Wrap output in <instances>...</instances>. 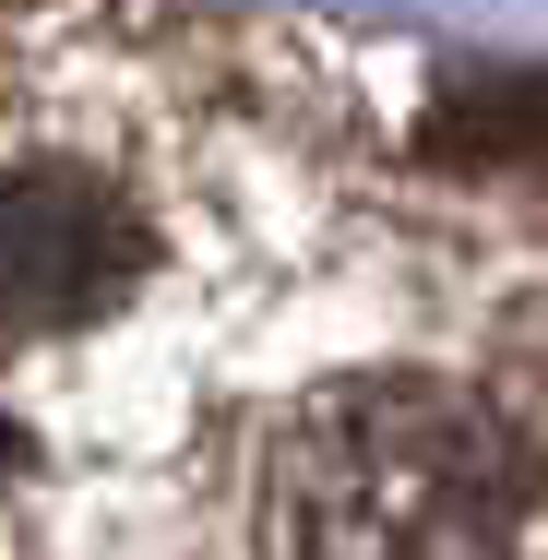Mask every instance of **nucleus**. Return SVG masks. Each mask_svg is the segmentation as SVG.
Masks as SVG:
<instances>
[{
	"label": "nucleus",
	"instance_id": "f257e3e1",
	"mask_svg": "<svg viewBox=\"0 0 548 560\" xmlns=\"http://www.w3.org/2000/svg\"><path fill=\"white\" fill-rule=\"evenodd\" d=\"M263 560H548V442L453 370H358L275 418Z\"/></svg>",
	"mask_w": 548,
	"mask_h": 560
},
{
	"label": "nucleus",
	"instance_id": "f03ea898",
	"mask_svg": "<svg viewBox=\"0 0 548 560\" xmlns=\"http://www.w3.org/2000/svg\"><path fill=\"white\" fill-rule=\"evenodd\" d=\"M155 275V226L84 155H12L0 167V335H84Z\"/></svg>",
	"mask_w": 548,
	"mask_h": 560
},
{
	"label": "nucleus",
	"instance_id": "7ed1b4c3",
	"mask_svg": "<svg viewBox=\"0 0 548 560\" xmlns=\"http://www.w3.org/2000/svg\"><path fill=\"white\" fill-rule=\"evenodd\" d=\"M430 155H465V167H548V72H489V84H453L430 119Z\"/></svg>",
	"mask_w": 548,
	"mask_h": 560
}]
</instances>
